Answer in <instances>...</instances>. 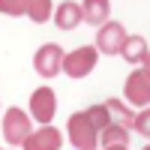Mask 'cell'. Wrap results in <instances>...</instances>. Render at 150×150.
I'll use <instances>...</instances> for the list:
<instances>
[{"label": "cell", "mask_w": 150, "mask_h": 150, "mask_svg": "<svg viewBox=\"0 0 150 150\" xmlns=\"http://www.w3.org/2000/svg\"><path fill=\"white\" fill-rule=\"evenodd\" d=\"M3 135H6L9 144H21L30 135V117L21 108H9L6 117H3Z\"/></svg>", "instance_id": "obj_3"}, {"label": "cell", "mask_w": 150, "mask_h": 150, "mask_svg": "<svg viewBox=\"0 0 150 150\" xmlns=\"http://www.w3.org/2000/svg\"><path fill=\"white\" fill-rule=\"evenodd\" d=\"M123 42H126V30H123V24L117 21H105L102 30L96 33V51H105V54H117Z\"/></svg>", "instance_id": "obj_4"}, {"label": "cell", "mask_w": 150, "mask_h": 150, "mask_svg": "<svg viewBox=\"0 0 150 150\" xmlns=\"http://www.w3.org/2000/svg\"><path fill=\"white\" fill-rule=\"evenodd\" d=\"M108 12H111V3H108V0H90V3L81 6V21L105 24V21H108Z\"/></svg>", "instance_id": "obj_10"}, {"label": "cell", "mask_w": 150, "mask_h": 150, "mask_svg": "<svg viewBox=\"0 0 150 150\" xmlns=\"http://www.w3.org/2000/svg\"><path fill=\"white\" fill-rule=\"evenodd\" d=\"M0 12H6V15H24V12H27V3H9V0H0Z\"/></svg>", "instance_id": "obj_16"}, {"label": "cell", "mask_w": 150, "mask_h": 150, "mask_svg": "<svg viewBox=\"0 0 150 150\" xmlns=\"http://www.w3.org/2000/svg\"><path fill=\"white\" fill-rule=\"evenodd\" d=\"M96 48L93 45H84V48H78V51H72L69 57H63V63H60V69H63L69 78H84L87 72H93V66H96Z\"/></svg>", "instance_id": "obj_2"}, {"label": "cell", "mask_w": 150, "mask_h": 150, "mask_svg": "<svg viewBox=\"0 0 150 150\" xmlns=\"http://www.w3.org/2000/svg\"><path fill=\"white\" fill-rule=\"evenodd\" d=\"M126 99H129L132 105H147V99H150L147 66H141L138 72H132V75H129V81H126Z\"/></svg>", "instance_id": "obj_7"}, {"label": "cell", "mask_w": 150, "mask_h": 150, "mask_svg": "<svg viewBox=\"0 0 150 150\" xmlns=\"http://www.w3.org/2000/svg\"><path fill=\"white\" fill-rule=\"evenodd\" d=\"M126 141H129V129L117 126V123L105 126V132H102V144L105 147H126Z\"/></svg>", "instance_id": "obj_12"}, {"label": "cell", "mask_w": 150, "mask_h": 150, "mask_svg": "<svg viewBox=\"0 0 150 150\" xmlns=\"http://www.w3.org/2000/svg\"><path fill=\"white\" fill-rule=\"evenodd\" d=\"M69 138L72 144L78 147V150H96V129H93V123L90 117H87V111H78V114H72L69 117Z\"/></svg>", "instance_id": "obj_1"}, {"label": "cell", "mask_w": 150, "mask_h": 150, "mask_svg": "<svg viewBox=\"0 0 150 150\" xmlns=\"http://www.w3.org/2000/svg\"><path fill=\"white\" fill-rule=\"evenodd\" d=\"M54 90L51 87H39L33 96H30V111H33V117L42 123V126H48L51 123V117H54Z\"/></svg>", "instance_id": "obj_6"}, {"label": "cell", "mask_w": 150, "mask_h": 150, "mask_svg": "<svg viewBox=\"0 0 150 150\" xmlns=\"http://www.w3.org/2000/svg\"><path fill=\"white\" fill-rule=\"evenodd\" d=\"M105 111H108V117H114V123H117V126H123V129H129V126H132V114H129V111L117 102V99L105 102Z\"/></svg>", "instance_id": "obj_13"}, {"label": "cell", "mask_w": 150, "mask_h": 150, "mask_svg": "<svg viewBox=\"0 0 150 150\" xmlns=\"http://www.w3.org/2000/svg\"><path fill=\"white\" fill-rule=\"evenodd\" d=\"M54 21H57V27L60 30H75L81 24V6L78 3H60L57 6V12H54Z\"/></svg>", "instance_id": "obj_9"}, {"label": "cell", "mask_w": 150, "mask_h": 150, "mask_svg": "<svg viewBox=\"0 0 150 150\" xmlns=\"http://www.w3.org/2000/svg\"><path fill=\"white\" fill-rule=\"evenodd\" d=\"M60 141H63L60 132L51 129V126H45L39 132L27 135V138H24V147H27V150H60Z\"/></svg>", "instance_id": "obj_8"}, {"label": "cell", "mask_w": 150, "mask_h": 150, "mask_svg": "<svg viewBox=\"0 0 150 150\" xmlns=\"http://www.w3.org/2000/svg\"><path fill=\"white\" fill-rule=\"evenodd\" d=\"M87 117H90L93 129H105V126H111V117H108L105 105H96V108H90V111H87Z\"/></svg>", "instance_id": "obj_15"}, {"label": "cell", "mask_w": 150, "mask_h": 150, "mask_svg": "<svg viewBox=\"0 0 150 150\" xmlns=\"http://www.w3.org/2000/svg\"><path fill=\"white\" fill-rule=\"evenodd\" d=\"M120 54L126 57L129 63H141V66H144V60H147V42L141 39V36H126Z\"/></svg>", "instance_id": "obj_11"}, {"label": "cell", "mask_w": 150, "mask_h": 150, "mask_svg": "<svg viewBox=\"0 0 150 150\" xmlns=\"http://www.w3.org/2000/svg\"><path fill=\"white\" fill-rule=\"evenodd\" d=\"M27 15L33 21H45L51 15V3H48V0H33V3H27Z\"/></svg>", "instance_id": "obj_14"}, {"label": "cell", "mask_w": 150, "mask_h": 150, "mask_svg": "<svg viewBox=\"0 0 150 150\" xmlns=\"http://www.w3.org/2000/svg\"><path fill=\"white\" fill-rule=\"evenodd\" d=\"M132 126H135V129H138L141 135H147V132H150V129H147V111H141V114H138V117H135V120H132Z\"/></svg>", "instance_id": "obj_17"}, {"label": "cell", "mask_w": 150, "mask_h": 150, "mask_svg": "<svg viewBox=\"0 0 150 150\" xmlns=\"http://www.w3.org/2000/svg\"><path fill=\"white\" fill-rule=\"evenodd\" d=\"M105 150H126V147H105Z\"/></svg>", "instance_id": "obj_18"}, {"label": "cell", "mask_w": 150, "mask_h": 150, "mask_svg": "<svg viewBox=\"0 0 150 150\" xmlns=\"http://www.w3.org/2000/svg\"><path fill=\"white\" fill-rule=\"evenodd\" d=\"M60 63H63V51H60V45H51V42L42 45L36 51V57H33V66H36V72L42 78H54L60 72Z\"/></svg>", "instance_id": "obj_5"}]
</instances>
